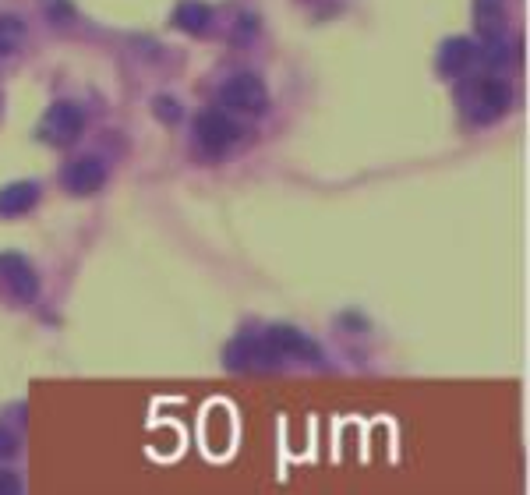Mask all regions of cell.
<instances>
[{
    "mask_svg": "<svg viewBox=\"0 0 530 495\" xmlns=\"http://www.w3.org/2000/svg\"><path fill=\"white\" fill-rule=\"evenodd\" d=\"M460 103H463V114H467L474 124H492L509 110V103H513V89H509V82L492 78V75L470 78V82L460 85Z\"/></svg>",
    "mask_w": 530,
    "mask_h": 495,
    "instance_id": "6da1fadb",
    "label": "cell"
},
{
    "mask_svg": "<svg viewBox=\"0 0 530 495\" xmlns=\"http://www.w3.org/2000/svg\"><path fill=\"white\" fill-rule=\"evenodd\" d=\"M195 138L209 156H227L241 138V124L220 107H209L195 117Z\"/></svg>",
    "mask_w": 530,
    "mask_h": 495,
    "instance_id": "7a4b0ae2",
    "label": "cell"
},
{
    "mask_svg": "<svg viewBox=\"0 0 530 495\" xmlns=\"http://www.w3.org/2000/svg\"><path fill=\"white\" fill-rule=\"evenodd\" d=\"M82 131H85L82 107H75V103H53L43 114V121H39L36 135L39 142L53 145V149H68V145H75L82 138Z\"/></svg>",
    "mask_w": 530,
    "mask_h": 495,
    "instance_id": "3957f363",
    "label": "cell"
},
{
    "mask_svg": "<svg viewBox=\"0 0 530 495\" xmlns=\"http://www.w3.org/2000/svg\"><path fill=\"white\" fill-rule=\"evenodd\" d=\"M223 107L230 110H241V114H265L269 110V89L258 75L251 71H241V75L227 78L220 89Z\"/></svg>",
    "mask_w": 530,
    "mask_h": 495,
    "instance_id": "277c9868",
    "label": "cell"
},
{
    "mask_svg": "<svg viewBox=\"0 0 530 495\" xmlns=\"http://www.w3.org/2000/svg\"><path fill=\"white\" fill-rule=\"evenodd\" d=\"M269 347L276 351V358H301V361H322V347L311 336H304L294 326H273L265 333Z\"/></svg>",
    "mask_w": 530,
    "mask_h": 495,
    "instance_id": "5b68a950",
    "label": "cell"
},
{
    "mask_svg": "<svg viewBox=\"0 0 530 495\" xmlns=\"http://www.w3.org/2000/svg\"><path fill=\"white\" fill-rule=\"evenodd\" d=\"M276 351L269 347L265 336H241L227 347V365L237 372H248V368H269L276 365Z\"/></svg>",
    "mask_w": 530,
    "mask_h": 495,
    "instance_id": "8992f818",
    "label": "cell"
},
{
    "mask_svg": "<svg viewBox=\"0 0 530 495\" xmlns=\"http://www.w3.org/2000/svg\"><path fill=\"white\" fill-rule=\"evenodd\" d=\"M0 280L8 283L11 294H15L18 301H25V305L39 297V276L22 255H15V252L0 255Z\"/></svg>",
    "mask_w": 530,
    "mask_h": 495,
    "instance_id": "52a82bcc",
    "label": "cell"
},
{
    "mask_svg": "<svg viewBox=\"0 0 530 495\" xmlns=\"http://www.w3.org/2000/svg\"><path fill=\"white\" fill-rule=\"evenodd\" d=\"M106 184V167L96 156H82V160H71L64 167V188L71 195H96Z\"/></svg>",
    "mask_w": 530,
    "mask_h": 495,
    "instance_id": "ba28073f",
    "label": "cell"
},
{
    "mask_svg": "<svg viewBox=\"0 0 530 495\" xmlns=\"http://www.w3.org/2000/svg\"><path fill=\"white\" fill-rule=\"evenodd\" d=\"M477 54H481V61H485L488 68H513L523 57V46H520V39H506V29H499V32H488V36L481 39Z\"/></svg>",
    "mask_w": 530,
    "mask_h": 495,
    "instance_id": "9c48e42d",
    "label": "cell"
},
{
    "mask_svg": "<svg viewBox=\"0 0 530 495\" xmlns=\"http://www.w3.org/2000/svg\"><path fill=\"white\" fill-rule=\"evenodd\" d=\"M474 57H477V46L470 43L467 36L446 39V43H442V50H439V71H442V75H449V78H460L463 71L474 64Z\"/></svg>",
    "mask_w": 530,
    "mask_h": 495,
    "instance_id": "30bf717a",
    "label": "cell"
},
{
    "mask_svg": "<svg viewBox=\"0 0 530 495\" xmlns=\"http://www.w3.org/2000/svg\"><path fill=\"white\" fill-rule=\"evenodd\" d=\"M39 202V188L32 181H15L0 188V216H22Z\"/></svg>",
    "mask_w": 530,
    "mask_h": 495,
    "instance_id": "8fae6325",
    "label": "cell"
},
{
    "mask_svg": "<svg viewBox=\"0 0 530 495\" xmlns=\"http://www.w3.org/2000/svg\"><path fill=\"white\" fill-rule=\"evenodd\" d=\"M174 25L188 36H202L212 25V8L205 0H181L174 8Z\"/></svg>",
    "mask_w": 530,
    "mask_h": 495,
    "instance_id": "7c38bea8",
    "label": "cell"
},
{
    "mask_svg": "<svg viewBox=\"0 0 530 495\" xmlns=\"http://www.w3.org/2000/svg\"><path fill=\"white\" fill-rule=\"evenodd\" d=\"M25 43V22L15 15H0V61H8L18 54V46Z\"/></svg>",
    "mask_w": 530,
    "mask_h": 495,
    "instance_id": "4fadbf2b",
    "label": "cell"
},
{
    "mask_svg": "<svg viewBox=\"0 0 530 495\" xmlns=\"http://www.w3.org/2000/svg\"><path fill=\"white\" fill-rule=\"evenodd\" d=\"M152 114H156L163 124H177L184 117V110H181V103H177L174 96H156V99H152Z\"/></svg>",
    "mask_w": 530,
    "mask_h": 495,
    "instance_id": "5bb4252c",
    "label": "cell"
},
{
    "mask_svg": "<svg viewBox=\"0 0 530 495\" xmlns=\"http://www.w3.org/2000/svg\"><path fill=\"white\" fill-rule=\"evenodd\" d=\"M39 4H43V11L46 15H50V22H71V18H75V4H71V0H39Z\"/></svg>",
    "mask_w": 530,
    "mask_h": 495,
    "instance_id": "9a60e30c",
    "label": "cell"
},
{
    "mask_svg": "<svg viewBox=\"0 0 530 495\" xmlns=\"http://www.w3.org/2000/svg\"><path fill=\"white\" fill-rule=\"evenodd\" d=\"M18 453V439L8 432V428H0V460H8Z\"/></svg>",
    "mask_w": 530,
    "mask_h": 495,
    "instance_id": "2e32d148",
    "label": "cell"
},
{
    "mask_svg": "<svg viewBox=\"0 0 530 495\" xmlns=\"http://www.w3.org/2000/svg\"><path fill=\"white\" fill-rule=\"evenodd\" d=\"M258 32V22H255V15H241V22H237V43H241V39H248V36H255Z\"/></svg>",
    "mask_w": 530,
    "mask_h": 495,
    "instance_id": "e0dca14e",
    "label": "cell"
},
{
    "mask_svg": "<svg viewBox=\"0 0 530 495\" xmlns=\"http://www.w3.org/2000/svg\"><path fill=\"white\" fill-rule=\"evenodd\" d=\"M0 492H11V495L22 492V481H18L11 471H0Z\"/></svg>",
    "mask_w": 530,
    "mask_h": 495,
    "instance_id": "ac0fdd59",
    "label": "cell"
}]
</instances>
